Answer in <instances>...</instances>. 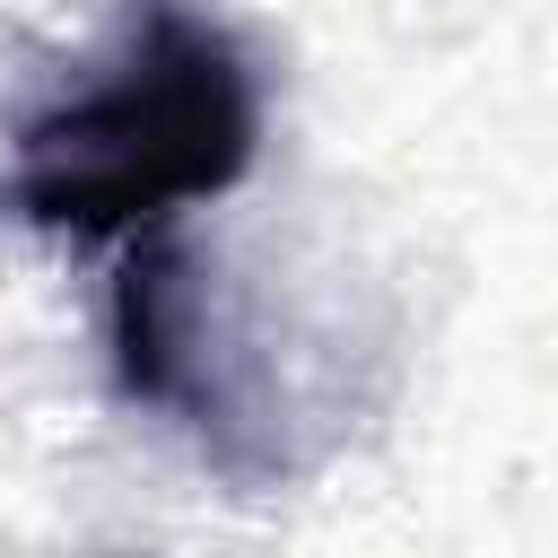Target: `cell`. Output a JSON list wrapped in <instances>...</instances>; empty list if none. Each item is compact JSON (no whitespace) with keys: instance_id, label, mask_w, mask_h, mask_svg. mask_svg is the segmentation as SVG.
<instances>
[{"instance_id":"6da1fadb","label":"cell","mask_w":558,"mask_h":558,"mask_svg":"<svg viewBox=\"0 0 558 558\" xmlns=\"http://www.w3.org/2000/svg\"><path fill=\"white\" fill-rule=\"evenodd\" d=\"M262 61L209 0H113L0 131V227L113 253L227 201L262 166Z\"/></svg>"},{"instance_id":"7a4b0ae2","label":"cell","mask_w":558,"mask_h":558,"mask_svg":"<svg viewBox=\"0 0 558 558\" xmlns=\"http://www.w3.org/2000/svg\"><path fill=\"white\" fill-rule=\"evenodd\" d=\"M357 357L366 349L340 323L270 305L262 270H235L192 218L113 244L105 375L122 410L157 418L235 497L296 488L349 445L366 410Z\"/></svg>"}]
</instances>
